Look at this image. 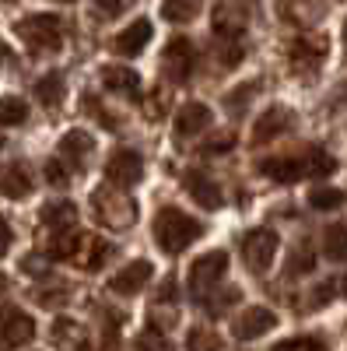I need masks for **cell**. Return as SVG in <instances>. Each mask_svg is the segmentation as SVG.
I'll return each mask as SVG.
<instances>
[{
  "label": "cell",
  "mask_w": 347,
  "mask_h": 351,
  "mask_svg": "<svg viewBox=\"0 0 347 351\" xmlns=\"http://www.w3.org/2000/svg\"><path fill=\"white\" fill-rule=\"evenodd\" d=\"M0 4H11V0H0Z\"/></svg>",
  "instance_id": "50"
},
{
  "label": "cell",
  "mask_w": 347,
  "mask_h": 351,
  "mask_svg": "<svg viewBox=\"0 0 347 351\" xmlns=\"http://www.w3.org/2000/svg\"><path fill=\"white\" fill-rule=\"evenodd\" d=\"M14 32L25 39V46L32 49V53H56V49H64V21L60 14H28L14 25Z\"/></svg>",
  "instance_id": "2"
},
{
  "label": "cell",
  "mask_w": 347,
  "mask_h": 351,
  "mask_svg": "<svg viewBox=\"0 0 347 351\" xmlns=\"http://www.w3.org/2000/svg\"><path fill=\"white\" fill-rule=\"evenodd\" d=\"M81 243H84V236L81 232H56L53 236V243H49V256H56V260H74L77 253H81Z\"/></svg>",
  "instance_id": "27"
},
{
  "label": "cell",
  "mask_w": 347,
  "mask_h": 351,
  "mask_svg": "<svg viewBox=\"0 0 347 351\" xmlns=\"http://www.w3.org/2000/svg\"><path fill=\"white\" fill-rule=\"evenodd\" d=\"M32 169H28L25 162H11L0 169V193L11 197V200H25L28 193H32Z\"/></svg>",
  "instance_id": "17"
},
{
  "label": "cell",
  "mask_w": 347,
  "mask_h": 351,
  "mask_svg": "<svg viewBox=\"0 0 347 351\" xmlns=\"http://www.w3.org/2000/svg\"><path fill=\"white\" fill-rule=\"evenodd\" d=\"M81 109H84V112H88V116H95V120H99V123H102L105 130H116V127H120V120H116V116H112V112H105V109H102V102H99L95 95H84V102H81Z\"/></svg>",
  "instance_id": "37"
},
{
  "label": "cell",
  "mask_w": 347,
  "mask_h": 351,
  "mask_svg": "<svg viewBox=\"0 0 347 351\" xmlns=\"http://www.w3.org/2000/svg\"><path fill=\"white\" fill-rule=\"evenodd\" d=\"M140 176H144V158L133 152V148H116L105 162V180L109 186L116 190H130L140 183Z\"/></svg>",
  "instance_id": "7"
},
{
  "label": "cell",
  "mask_w": 347,
  "mask_h": 351,
  "mask_svg": "<svg viewBox=\"0 0 347 351\" xmlns=\"http://www.w3.org/2000/svg\"><path fill=\"white\" fill-rule=\"evenodd\" d=\"M183 183H186V193L193 197V204H200L204 211H218L221 204H224L221 186L211 180V176H204V172H186Z\"/></svg>",
  "instance_id": "16"
},
{
  "label": "cell",
  "mask_w": 347,
  "mask_h": 351,
  "mask_svg": "<svg viewBox=\"0 0 347 351\" xmlns=\"http://www.w3.org/2000/svg\"><path fill=\"white\" fill-rule=\"evenodd\" d=\"M36 337V319L18 306H4L0 309V351H14L25 348Z\"/></svg>",
  "instance_id": "6"
},
{
  "label": "cell",
  "mask_w": 347,
  "mask_h": 351,
  "mask_svg": "<svg viewBox=\"0 0 347 351\" xmlns=\"http://www.w3.org/2000/svg\"><path fill=\"white\" fill-rule=\"evenodd\" d=\"M235 302H239V288H218V295H207L204 299V306H207L211 316H221L224 309H231Z\"/></svg>",
  "instance_id": "35"
},
{
  "label": "cell",
  "mask_w": 347,
  "mask_h": 351,
  "mask_svg": "<svg viewBox=\"0 0 347 351\" xmlns=\"http://www.w3.org/2000/svg\"><path fill=\"white\" fill-rule=\"evenodd\" d=\"M274 327H277V313L267 309V306H249L231 319V334H235L239 341H256V337L270 334Z\"/></svg>",
  "instance_id": "9"
},
{
  "label": "cell",
  "mask_w": 347,
  "mask_h": 351,
  "mask_svg": "<svg viewBox=\"0 0 347 351\" xmlns=\"http://www.w3.org/2000/svg\"><path fill=\"white\" fill-rule=\"evenodd\" d=\"M60 4H74V0H60Z\"/></svg>",
  "instance_id": "49"
},
{
  "label": "cell",
  "mask_w": 347,
  "mask_h": 351,
  "mask_svg": "<svg viewBox=\"0 0 347 351\" xmlns=\"http://www.w3.org/2000/svg\"><path fill=\"white\" fill-rule=\"evenodd\" d=\"M137 348L140 351H165V334L155 330V327H148V330L137 337Z\"/></svg>",
  "instance_id": "44"
},
{
  "label": "cell",
  "mask_w": 347,
  "mask_h": 351,
  "mask_svg": "<svg viewBox=\"0 0 347 351\" xmlns=\"http://www.w3.org/2000/svg\"><path fill=\"white\" fill-rule=\"evenodd\" d=\"M259 172L270 176V180H277V183H298V180H305V158L302 155L264 158L259 162Z\"/></svg>",
  "instance_id": "18"
},
{
  "label": "cell",
  "mask_w": 347,
  "mask_h": 351,
  "mask_svg": "<svg viewBox=\"0 0 347 351\" xmlns=\"http://www.w3.org/2000/svg\"><path fill=\"white\" fill-rule=\"evenodd\" d=\"M56 152H60V162L67 169H88L92 155H95V137L88 130H67L60 137V144H56Z\"/></svg>",
  "instance_id": "10"
},
{
  "label": "cell",
  "mask_w": 347,
  "mask_h": 351,
  "mask_svg": "<svg viewBox=\"0 0 347 351\" xmlns=\"http://www.w3.org/2000/svg\"><path fill=\"white\" fill-rule=\"evenodd\" d=\"M81 337H84V327L77 324V319H70V316H60L53 324V341L60 348H74V344H81Z\"/></svg>",
  "instance_id": "32"
},
{
  "label": "cell",
  "mask_w": 347,
  "mask_h": 351,
  "mask_svg": "<svg viewBox=\"0 0 347 351\" xmlns=\"http://www.w3.org/2000/svg\"><path fill=\"white\" fill-rule=\"evenodd\" d=\"M102 84L109 88L112 95H133L137 88H140V74H137L133 67H116V64H109V67H102Z\"/></svg>",
  "instance_id": "21"
},
{
  "label": "cell",
  "mask_w": 347,
  "mask_h": 351,
  "mask_svg": "<svg viewBox=\"0 0 347 351\" xmlns=\"http://www.w3.org/2000/svg\"><path fill=\"white\" fill-rule=\"evenodd\" d=\"M36 299H39V306L53 309V306H64V302L70 299V291H67V285H56V288H42V291H36Z\"/></svg>",
  "instance_id": "38"
},
{
  "label": "cell",
  "mask_w": 347,
  "mask_h": 351,
  "mask_svg": "<svg viewBox=\"0 0 347 351\" xmlns=\"http://www.w3.org/2000/svg\"><path fill=\"white\" fill-rule=\"evenodd\" d=\"M292 109H284V106H270L267 112H259V120L253 123V144H270L274 137L287 134L292 130Z\"/></svg>",
  "instance_id": "14"
},
{
  "label": "cell",
  "mask_w": 347,
  "mask_h": 351,
  "mask_svg": "<svg viewBox=\"0 0 347 351\" xmlns=\"http://www.w3.org/2000/svg\"><path fill=\"white\" fill-rule=\"evenodd\" d=\"M323 253L333 263H347V228L344 225H330L323 232Z\"/></svg>",
  "instance_id": "28"
},
{
  "label": "cell",
  "mask_w": 347,
  "mask_h": 351,
  "mask_svg": "<svg viewBox=\"0 0 347 351\" xmlns=\"http://www.w3.org/2000/svg\"><path fill=\"white\" fill-rule=\"evenodd\" d=\"M42 221L53 225V232H70L77 225V204L74 200H53L42 208Z\"/></svg>",
  "instance_id": "23"
},
{
  "label": "cell",
  "mask_w": 347,
  "mask_h": 351,
  "mask_svg": "<svg viewBox=\"0 0 347 351\" xmlns=\"http://www.w3.org/2000/svg\"><path fill=\"white\" fill-rule=\"evenodd\" d=\"M214 32L224 36V39H239L246 32V25H249V11L242 0H221V4L214 8Z\"/></svg>",
  "instance_id": "12"
},
{
  "label": "cell",
  "mask_w": 347,
  "mask_h": 351,
  "mask_svg": "<svg viewBox=\"0 0 347 351\" xmlns=\"http://www.w3.org/2000/svg\"><path fill=\"white\" fill-rule=\"evenodd\" d=\"M211 120H214L211 106H204V102H190V106H183V109L176 112V134H183V137L200 134V130H207V127H211Z\"/></svg>",
  "instance_id": "20"
},
{
  "label": "cell",
  "mask_w": 347,
  "mask_h": 351,
  "mask_svg": "<svg viewBox=\"0 0 347 351\" xmlns=\"http://www.w3.org/2000/svg\"><path fill=\"white\" fill-rule=\"evenodd\" d=\"M186 351H218V334L211 327H193L186 337Z\"/></svg>",
  "instance_id": "34"
},
{
  "label": "cell",
  "mask_w": 347,
  "mask_h": 351,
  "mask_svg": "<svg viewBox=\"0 0 347 351\" xmlns=\"http://www.w3.org/2000/svg\"><path fill=\"white\" fill-rule=\"evenodd\" d=\"M281 18L292 25H312L323 18V0H281Z\"/></svg>",
  "instance_id": "22"
},
{
  "label": "cell",
  "mask_w": 347,
  "mask_h": 351,
  "mask_svg": "<svg viewBox=\"0 0 347 351\" xmlns=\"http://www.w3.org/2000/svg\"><path fill=\"white\" fill-rule=\"evenodd\" d=\"M287 56H292V64L298 71H316L330 56V39L326 36H302V39L292 43Z\"/></svg>",
  "instance_id": "13"
},
{
  "label": "cell",
  "mask_w": 347,
  "mask_h": 351,
  "mask_svg": "<svg viewBox=\"0 0 347 351\" xmlns=\"http://www.w3.org/2000/svg\"><path fill=\"white\" fill-rule=\"evenodd\" d=\"M112 253H116V246H112L109 239H99V236H84V243H81V253H77L74 260H77V267H84V271H102L105 263L112 260Z\"/></svg>",
  "instance_id": "19"
},
{
  "label": "cell",
  "mask_w": 347,
  "mask_h": 351,
  "mask_svg": "<svg viewBox=\"0 0 347 351\" xmlns=\"http://www.w3.org/2000/svg\"><path fill=\"white\" fill-rule=\"evenodd\" d=\"M218 60H221V67H235V64L242 60V46H239L235 39H228V46L218 49Z\"/></svg>",
  "instance_id": "46"
},
{
  "label": "cell",
  "mask_w": 347,
  "mask_h": 351,
  "mask_svg": "<svg viewBox=\"0 0 347 351\" xmlns=\"http://www.w3.org/2000/svg\"><path fill=\"white\" fill-rule=\"evenodd\" d=\"M277 250H281V239L274 228H253L242 239V260L253 274H267L277 260Z\"/></svg>",
  "instance_id": "5"
},
{
  "label": "cell",
  "mask_w": 347,
  "mask_h": 351,
  "mask_svg": "<svg viewBox=\"0 0 347 351\" xmlns=\"http://www.w3.org/2000/svg\"><path fill=\"white\" fill-rule=\"evenodd\" d=\"M231 144H235V134H231V130H221V134H218V137H211L200 152H204V155H221V152H228V148H231Z\"/></svg>",
  "instance_id": "43"
},
{
  "label": "cell",
  "mask_w": 347,
  "mask_h": 351,
  "mask_svg": "<svg viewBox=\"0 0 347 351\" xmlns=\"http://www.w3.org/2000/svg\"><path fill=\"white\" fill-rule=\"evenodd\" d=\"M123 11H130V0H95L99 18H120Z\"/></svg>",
  "instance_id": "42"
},
{
  "label": "cell",
  "mask_w": 347,
  "mask_h": 351,
  "mask_svg": "<svg viewBox=\"0 0 347 351\" xmlns=\"http://www.w3.org/2000/svg\"><path fill=\"white\" fill-rule=\"evenodd\" d=\"M0 148H4V141H0Z\"/></svg>",
  "instance_id": "51"
},
{
  "label": "cell",
  "mask_w": 347,
  "mask_h": 351,
  "mask_svg": "<svg viewBox=\"0 0 347 351\" xmlns=\"http://www.w3.org/2000/svg\"><path fill=\"white\" fill-rule=\"evenodd\" d=\"M193 64H196L193 43H190V39H183V36H176V39H172V43L165 46V53H162V67H165V77H172V84L190 81Z\"/></svg>",
  "instance_id": "8"
},
{
  "label": "cell",
  "mask_w": 347,
  "mask_h": 351,
  "mask_svg": "<svg viewBox=\"0 0 347 351\" xmlns=\"http://www.w3.org/2000/svg\"><path fill=\"white\" fill-rule=\"evenodd\" d=\"M21 274H28V278H46L49 274V263H46V256H32V253H28L25 260H21Z\"/></svg>",
  "instance_id": "41"
},
{
  "label": "cell",
  "mask_w": 347,
  "mask_h": 351,
  "mask_svg": "<svg viewBox=\"0 0 347 351\" xmlns=\"http://www.w3.org/2000/svg\"><path fill=\"white\" fill-rule=\"evenodd\" d=\"M151 278H155V267L148 260H130L123 271H116L109 288L116 291V295H137V291H144V285H148Z\"/></svg>",
  "instance_id": "15"
},
{
  "label": "cell",
  "mask_w": 347,
  "mask_h": 351,
  "mask_svg": "<svg viewBox=\"0 0 347 351\" xmlns=\"http://www.w3.org/2000/svg\"><path fill=\"white\" fill-rule=\"evenodd\" d=\"M270 351H326V341L323 337H287L274 344Z\"/></svg>",
  "instance_id": "36"
},
{
  "label": "cell",
  "mask_w": 347,
  "mask_h": 351,
  "mask_svg": "<svg viewBox=\"0 0 347 351\" xmlns=\"http://www.w3.org/2000/svg\"><path fill=\"white\" fill-rule=\"evenodd\" d=\"M64 92H67V81H64V74H56V71H49V74H42L39 81H36V99L46 106V109H56L64 102Z\"/></svg>",
  "instance_id": "24"
},
{
  "label": "cell",
  "mask_w": 347,
  "mask_h": 351,
  "mask_svg": "<svg viewBox=\"0 0 347 351\" xmlns=\"http://www.w3.org/2000/svg\"><path fill=\"white\" fill-rule=\"evenodd\" d=\"M253 92H259V81H246V84H239L231 95H224V109H228L231 116H242L246 106H249V99H253Z\"/></svg>",
  "instance_id": "33"
},
{
  "label": "cell",
  "mask_w": 347,
  "mask_h": 351,
  "mask_svg": "<svg viewBox=\"0 0 347 351\" xmlns=\"http://www.w3.org/2000/svg\"><path fill=\"white\" fill-rule=\"evenodd\" d=\"M347 204V193L337 186H312L309 190V208L312 211H337Z\"/></svg>",
  "instance_id": "25"
},
{
  "label": "cell",
  "mask_w": 347,
  "mask_h": 351,
  "mask_svg": "<svg viewBox=\"0 0 347 351\" xmlns=\"http://www.w3.org/2000/svg\"><path fill=\"white\" fill-rule=\"evenodd\" d=\"M165 109H168V92L165 88H155L148 95V102H144V112H148L151 120H158V116H165Z\"/></svg>",
  "instance_id": "40"
},
{
  "label": "cell",
  "mask_w": 347,
  "mask_h": 351,
  "mask_svg": "<svg viewBox=\"0 0 347 351\" xmlns=\"http://www.w3.org/2000/svg\"><path fill=\"white\" fill-rule=\"evenodd\" d=\"M224 274H228V253L224 250L200 253L190 263V274H186V285H190V291L196 295V302H204L207 295H214V288L221 285Z\"/></svg>",
  "instance_id": "4"
},
{
  "label": "cell",
  "mask_w": 347,
  "mask_h": 351,
  "mask_svg": "<svg viewBox=\"0 0 347 351\" xmlns=\"http://www.w3.org/2000/svg\"><path fill=\"white\" fill-rule=\"evenodd\" d=\"M11 243H14V232H11V225H8V218L0 215V256H4L8 250H11Z\"/></svg>",
  "instance_id": "47"
},
{
  "label": "cell",
  "mask_w": 347,
  "mask_h": 351,
  "mask_svg": "<svg viewBox=\"0 0 347 351\" xmlns=\"http://www.w3.org/2000/svg\"><path fill=\"white\" fill-rule=\"evenodd\" d=\"M92 204H95V218H99L105 228L120 232V228H130V225L137 221V204H133V197H130L127 190L102 186V190H95Z\"/></svg>",
  "instance_id": "3"
},
{
  "label": "cell",
  "mask_w": 347,
  "mask_h": 351,
  "mask_svg": "<svg viewBox=\"0 0 347 351\" xmlns=\"http://www.w3.org/2000/svg\"><path fill=\"white\" fill-rule=\"evenodd\" d=\"M151 232H155V243L165 256H179L183 250H190L200 236H204V225H200L193 215H186L183 208H172L168 204V208H162L155 215Z\"/></svg>",
  "instance_id": "1"
},
{
  "label": "cell",
  "mask_w": 347,
  "mask_h": 351,
  "mask_svg": "<svg viewBox=\"0 0 347 351\" xmlns=\"http://www.w3.org/2000/svg\"><path fill=\"white\" fill-rule=\"evenodd\" d=\"M25 120H28V102L21 95L0 99V127H21Z\"/></svg>",
  "instance_id": "29"
},
{
  "label": "cell",
  "mask_w": 347,
  "mask_h": 351,
  "mask_svg": "<svg viewBox=\"0 0 347 351\" xmlns=\"http://www.w3.org/2000/svg\"><path fill=\"white\" fill-rule=\"evenodd\" d=\"M8 60H11V46H8L4 39H0V67H4Z\"/></svg>",
  "instance_id": "48"
},
{
  "label": "cell",
  "mask_w": 347,
  "mask_h": 351,
  "mask_svg": "<svg viewBox=\"0 0 347 351\" xmlns=\"http://www.w3.org/2000/svg\"><path fill=\"white\" fill-rule=\"evenodd\" d=\"M312 267H316V253H312L309 243H302V246H295L292 253H287L284 274H287V278H302V274H312Z\"/></svg>",
  "instance_id": "30"
},
{
  "label": "cell",
  "mask_w": 347,
  "mask_h": 351,
  "mask_svg": "<svg viewBox=\"0 0 347 351\" xmlns=\"http://www.w3.org/2000/svg\"><path fill=\"white\" fill-rule=\"evenodd\" d=\"M302 158H305V180H326V176L337 169L333 155H326L323 148H309Z\"/></svg>",
  "instance_id": "26"
},
{
  "label": "cell",
  "mask_w": 347,
  "mask_h": 351,
  "mask_svg": "<svg viewBox=\"0 0 347 351\" xmlns=\"http://www.w3.org/2000/svg\"><path fill=\"white\" fill-rule=\"evenodd\" d=\"M151 39H155V25L148 18H137V21H130L123 28V32H116L109 46H112L116 56H140Z\"/></svg>",
  "instance_id": "11"
},
{
  "label": "cell",
  "mask_w": 347,
  "mask_h": 351,
  "mask_svg": "<svg viewBox=\"0 0 347 351\" xmlns=\"http://www.w3.org/2000/svg\"><path fill=\"white\" fill-rule=\"evenodd\" d=\"M46 183L49 186H67V165L60 158H49L46 162Z\"/></svg>",
  "instance_id": "45"
},
{
  "label": "cell",
  "mask_w": 347,
  "mask_h": 351,
  "mask_svg": "<svg viewBox=\"0 0 347 351\" xmlns=\"http://www.w3.org/2000/svg\"><path fill=\"white\" fill-rule=\"evenodd\" d=\"M196 11H200V0H165V4H162V18L172 21V25L193 21Z\"/></svg>",
  "instance_id": "31"
},
{
  "label": "cell",
  "mask_w": 347,
  "mask_h": 351,
  "mask_svg": "<svg viewBox=\"0 0 347 351\" xmlns=\"http://www.w3.org/2000/svg\"><path fill=\"white\" fill-rule=\"evenodd\" d=\"M333 295H337V285L326 281V285H320V288H316L312 295L305 299V309H323L326 302H333Z\"/></svg>",
  "instance_id": "39"
}]
</instances>
